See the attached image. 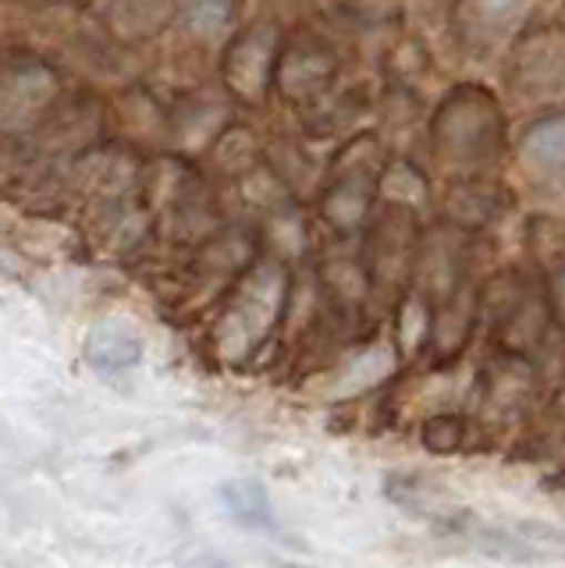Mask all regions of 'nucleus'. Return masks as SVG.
<instances>
[{
	"instance_id": "nucleus-4",
	"label": "nucleus",
	"mask_w": 565,
	"mask_h": 568,
	"mask_svg": "<svg viewBox=\"0 0 565 568\" xmlns=\"http://www.w3.org/2000/svg\"><path fill=\"white\" fill-rule=\"evenodd\" d=\"M505 106L529 114L565 111V26L537 22L502 58Z\"/></svg>"
},
{
	"instance_id": "nucleus-8",
	"label": "nucleus",
	"mask_w": 565,
	"mask_h": 568,
	"mask_svg": "<svg viewBox=\"0 0 565 568\" xmlns=\"http://www.w3.org/2000/svg\"><path fill=\"white\" fill-rule=\"evenodd\" d=\"M339 71L342 61L327 40H321V36H299V40L285 43L278 53L274 89L285 103L299 106V111H310L316 100H324L339 85Z\"/></svg>"
},
{
	"instance_id": "nucleus-7",
	"label": "nucleus",
	"mask_w": 565,
	"mask_h": 568,
	"mask_svg": "<svg viewBox=\"0 0 565 568\" xmlns=\"http://www.w3.org/2000/svg\"><path fill=\"white\" fill-rule=\"evenodd\" d=\"M281 47H285V40H281L278 22H256L250 29H242L235 40L228 43L221 75L235 100H242L245 106L268 103L274 89V68H278Z\"/></svg>"
},
{
	"instance_id": "nucleus-14",
	"label": "nucleus",
	"mask_w": 565,
	"mask_h": 568,
	"mask_svg": "<svg viewBox=\"0 0 565 568\" xmlns=\"http://www.w3.org/2000/svg\"><path fill=\"white\" fill-rule=\"evenodd\" d=\"M221 497L232 519L250 526V529H271L274 526V508H271V497L268 487L260 479H232V484L221 487Z\"/></svg>"
},
{
	"instance_id": "nucleus-10",
	"label": "nucleus",
	"mask_w": 565,
	"mask_h": 568,
	"mask_svg": "<svg viewBox=\"0 0 565 568\" xmlns=\"http://www.w3.org/2000/svg\"><path fill=\"white\" fill-rule=\"evenodd\" d=\"M512 210V192L498 178H448L437 192V217L458 231L481 235Z\"/></svg>"
},
{
	"instance_id": "nucleus-16",
	"label": "nucleus",
	"mask_w": 565,
	"mask_h": 568,
	"mask_svg": "<svg viewBox=\"0 0 565 568\" xmlns=\"http://www.w3.org/2000/svg\"><path fill=\"white\" fill-rule=\"evenodd\" d=\"M387 68L395 71V82L410 85L416 75H423V71L431 68V53L416 36H405V40H398L392 50H387Z\"/></svg>"
},
{
	"instance_id": "nucleus-11",
	"label": "nucleus",
	"mask_w": 565,
	"mask_h": 568,
	"mask_svg": "<svg viewBox=\"0 0 565 568\" xmlns=\"http://www.w3.org/2000/svg\"><path fill=\"white\" fill-rule=\"evenodd\" d=\"M58 93L54 71L37 58H11L0 71V121L19 124Z\"/></svg>"
},
{
	"instance_id": "nucleus-1",
	"label": "nucleus",
	"mask_w": 565,
	"mask_h": 568,
	"mask_svg": "<svg viewBox=\"0 0 565 568\" xmlns=\"http://www.w3.org/2000/svg\"><path fill=\"white\" fill-rule=\"evenodd\" d=\"M431 164L448 178H498L512 150L505 100L481 82L452 85L427 121Z\"/></svg>"
},
{
	"instance_id": "nucleus-5",
	"label": "nucleus",
	"mask_w": 565,
	"mask_h": 568,
	"mask_svg": "<svg viewBox=\"0 0 565 568\" xmlns=\"http://www.w3.org/2000/svg\"><path fill=\"white\" fill-rule=\"evenodd\" d=\"M547 8V0H452L448 36L455 50L473 61H498L529 32Z\"/></svg>"
},
{
	"instance_id": "nucleus-12",
	"label": "nucleus",
	"mask_w": 565,
	"mask_h": 568,
	"mask_svg": "<svg viewBox=\"0 0 565 568\" xmlns=\"http://www.w3.org/2000/svg\"><path fill=\"white\" fill-rule=\"evenodd\" d=\"M85 359L103 377H118V373H129L139 366L143 342L121 320H100V324H93L90 337H85Z\"/></svg>"
},
{
	"instance_id": "nucleus-17",
	"label": "nucleus",
	"mask_w": 565,
	"mask_h": 568,
	"mask_svg": "<svg viewBox=\"0 0 565 568\" xmlns=\"http://www.w3.org/2000/svg\"><path fill=\"white\" fill-rule=\"evenodd\" d=\"M544 295H547V310H552V316L565 324V260H558L555 266L544 271Z\"/></svg>"
},
{
	"instance_id": "nucleus-3",
	"label": "nucleus",
	"mask_w": 565,
	"mask_h": 568,
	"mask_svg": "<svg viewBox=\"0 0 565 568\" xmlns=\"http://www.w3.org/2000/svg\"><path fill=\"white\" fill-rule=\"evenodd\" d=\"M289 292L292 281L281 260H256L245 266L214 324V345L228 363H242L268 342L289 306Z\"/></svg>"
},
{
	"instance_id": "nucleus-13",
	"label": "nucleus",
	"mask_w": 565,
	"mask_h": 568,
	"mask_svg": "<svg viewBox=\"0 0 565 568\" xmlns=\"http://www.w3.org/2000/svg\"><path fill=\"white\" fill-rule=\"evenodd\" d=\"M168 18H174L185 32L192 36H218L235 26L239 18V0H164Z\"/></svg>"
},
{
	"instance_id": "nucleus-19",
	"label": "nucleus",
	"mask_w": 565,
	"mask_h": 568,
	"mask_svg": "<svg viewBox=\"0 0 565 568\" xmlns=\"http://www.w3.org/2000/svg\"><path fill=\"white\" fill-rule=\"evenodd\" d=\"M555 22H562V26H565V0H562V8H558V18H555Z\"/></svg>"
},
{
	"instance_id": "nucleus-6",
	"label": "nucleus",
	"mask_w": 565,
	"mask_h": 568,
	"mask_svg": "<svg viewBox=\"0 0 565 568\" xmlns=\"http://www.w3.org/2000/svg\"><path fill=\"white\" fill-rule=\"evenodd\" d=\"M420 239H423L420 210L387 203V200L377 203L374 217H370L363 231V248H360L366 277H370V292H377V295L410 292Z\"/></svg>"
},
{
	"instance_id": "nucleus-9",
	"label": "nucleus",
	"mask_w": 565,
	"mask_h": 568,
	"mask_svg": "<svg viewBox=\"0 0 565 568\" xmlns=\"http://www.w3.org/2000/svg\"><path fill=\"white\" fill-rule=\"evenodd\" d=\"M512 153L529 189L547 200H565V111L529 118Z\"/></svg>"
},
{
	"instance_id": "nucleus-18",
	"label": "nucleus",
	"mask_w": 565,
	"mask_h": 568,
	"mask_svg": "<svg viewBox=\"0 0 565 568\" xmlns=\"http://www.w3.org/2000/svg\"><path fill=\"white\" fill-rule=\"evenodd\" d=\"M268 4L278 11V14H292V18H299V14H306L316 0H268Z\"/></svg>"
},
{
	"instance_id": "nucleus-15",
	"label": "nucleus",
	"mask_w": 565,
	"mask_h": 568,
	"mask_svg": "<svg viewBox=\"0 0 565 568\" xmlns=\"http://www.w3.org/2000/svg\"><path fill=\"white\" fill-rule=\"evenodd\" d=\"M526 248H529V260H534L541 271H547V266L565 260V227H558L555 217H534L526 224Z\"/></svg>"
},
{
	"instance_id": "nucleus-2",
	"label": "nucleus",
	"mask_w": 565,
	"mask_h": 568,
	"mask_svg": "<svg viewBox=\"0 0 565 568\" xmlns=\"http://www.w3.org/2000/svg\"><path fill=\"white\" fill-rule=\"evenodd\" d=\"M392 160V150L377 132L352 135L334 153L321 185V217L334 235H363L381 203V174Z\"/></svg>"
}]
</instances>
